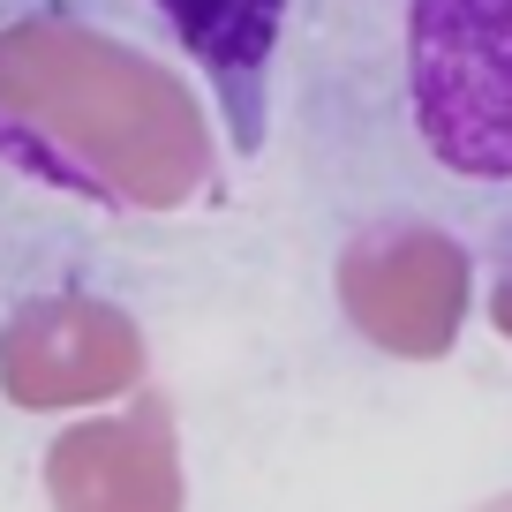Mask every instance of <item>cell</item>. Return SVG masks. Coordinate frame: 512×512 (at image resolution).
Returning a JSON list of instances; mask_svg holds the SVG:
<instances>
[{
	"label": "cell",
	"mask_w": 512,
	"mask_h": 512,
	"mask_svg": "<svg viewBox=\"0 0 512 512\" xmlns=\"http://www.w3.org/2000/svg\"><path fill=\"white\" fill-rule=\"evenodd\" d=\"M407 113L460 181H512V0H407Z\"/></svg>",
	"instance_id": "obj_1"
},
{
	"label": "cell",
	"mask_w": 512,
	"mask_h": 512,
	"mask_svg": "<svg viewBox=\"0 0 512 512\" xmlns=\"http://www.w3.org/2000/svg\"><path fill=\"white\" fill-rule=\"evenodd\" d=\"M159 16L174 23L181 53H189L204 76H219L226 91H241V83H256L272 68L287 0H159Z\"/></svg>",
	"instance_id": "obj_2"
}]
</instances>
